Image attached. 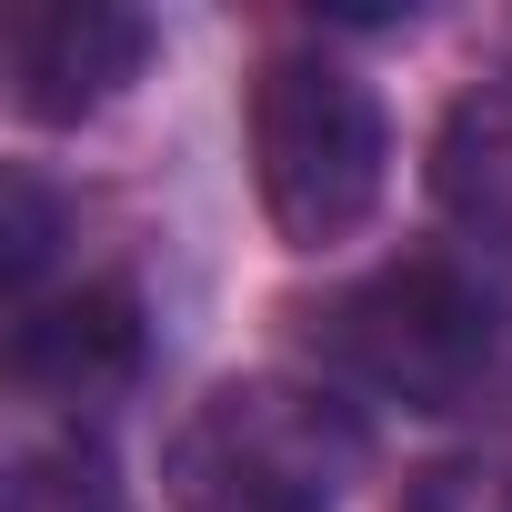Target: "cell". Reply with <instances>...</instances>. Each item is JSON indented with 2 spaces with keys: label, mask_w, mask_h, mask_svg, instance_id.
<instances>
[{
  "label": "cell",
  "mask_w": 512,
  "mask_h": 512,
  "mask_svg": "<svg viewBox=\"0 0 512 512\" xmlns=\"http://www.w3.org/2000/svg\"><path fill=\"white\" fill-rule=\"evenodd\" d=\"M312 352L402 412H512V302L452 262H392L302 312Z\"/></svg>",
  "instance_id": "1"
},
{
  "label": "cell",
  "mask_w": 512,
  "mask_h": 512,
  "mask_svg": "<svg viewBox=\"0 0 512 512\" xmlns=\"http://www.w3.org/2000/svg\"><path fill=\"white\" fill-rule=\"evenodd\" d=\"M251 171H262V211L292 251H332L382 211L392 181V121L362 71L322 51H282L251 81Z\"/></svg>",
  "instance_id": "2"
},
{
  "label": "cell",
  "mask_w": 512,
  "mask_h": 512,
  "mask_svg": "<svg viewBox=\"0 0 512 512\" xmlns=\"http://www.w3.org/2000/svg\"><path fill=\"white\" fill-rule=\"evenodd\" d=\"M352 472H362V422L332 392L272 372L221 382L171 442L181 512H332Z\"/></svg>",
  "instance_id": "3"
},
{
  "label": "cell",
  "mask_w": 512,
  "mask_h": 512,
  "mask_svg": "<svg viewBox=\"0 0 512 512\" xmlns=\"http://www.w3.org/2000/svg\"><path fill=\"white\" fill-rule=\"evenodd\" d=\"M151 61V21L131 0H21L11 11V101L41 131L111 111Z\"/></svg>",
  "instance_id": "4"
},
{
  "label": "cell",
  "mask_w": 512,
  "mask_h": 512,
  "mask_svg": "<svg viewBox=\"0 0 512 512\" xmlns=\"http://www.w3.org/2000/svg\"><path fill=\"white\" fill-rule=\"evenodd\" d=\"M11 372H21V392H41L61 412H91V402L131 392V372H141V302L121 282H91L71 302H31L21 332H11Z\"/></svg>",
  "instance_id": "5"
},
{
  "label": "cell",
  "mask_w": 512,
  "mask_h": 512,
  "mask_svg": "<svg viewBox=\"0 0 512 512\" xmlns=\"http://www.w3.org/2000/svg\"><path fill=\"white\" fill-rule=\"evenodd\" d=\"M432 201L462 241L512 251V81H482L432 131Z\"/></svg>",
  "instance_id": "6"
},
{
  "label": "cell",
  "mask_w": 512,
  "mask_h": 512,
  "mask_svg": "<svg viewBox=\"0 0 512 512\" xmlns=\"http://www.w3.org/2000/svg\"><path fill=\"white\" fill-rule=\"evenodd\" d=\"M11 512H121V482H111V462L91 442H51V452L21 462Z\"/></svg>",
  "instance_id": "7"
},
{
  "label": "cell",
  "mask_w": 512,
  "mask_h": 512,
  "mask_svg": "<svg viewBox=\"0 0 512 512\" xmlns=\"http://www.w3.org/2000/svg\"><path fill=\"white\" fill-rule=\"evenodd\" d=\"M402 512H512V462H432Z\"/></svg>",
  "instance_id": "8"
},
{
  "label": "cell",
  "mask_w": 512,
  "mask_h": 512,
  "mask_svg": "<svg viewBox=\"0 0 512 512\" xmlns=\"http://www.w3.org/2000/svg\"><path fill=\"white\" fill-rule=\"evenodd\" d=\"M41 262H51V201H41L31 171H11V292H21V312H31Z\"/></svg>",
  "instance_id": "9"
}]
</instances>
